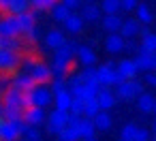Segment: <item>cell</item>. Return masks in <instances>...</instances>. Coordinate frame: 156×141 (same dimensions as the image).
<instances>
[{"mask_svg":"<svg viewBox=\"0 0 156 141\" xmlns=\"http://www.w3.org/2000/svg\"><path fill=\"white\" fill-rule=\"evenodd\" d=\"M17 141H26V139H24V137H22V139H17Z\"/></svg>","mask_w":156,"mask_h":141,"instance_id":"cell-53","label":"cell"},{"mask_svg":"<svg viewBox=\"0 0 156 141\" xmlns=\"http://www.w3.org/2000/svg\"><path fill=\"white\" fill-rule=\"evenodd\" d=\"M86 141H98V139H96V137H90V139H86Z\"/></svg>","mask_w":156,"mask_h":141,"instance_id":"cell-49","label":"cell"},{"mask_svg":"<svg viewBox=\"0 0 156 141\" xmlns=\"http://www.w3.org/2000/svg\"><path fill=\"white\" fill-rule=\"evenodd\" d=\"M60 5H64L69 11H75V9H79L81 5H83V0H58Z\"/></svg>","mask_w":156,"mask_h":141,"instance_id":"cell-42","label":"cell"},{"mask_svg":"<svg viewBox=\"0 0 156 141\" xmlns=\"http://www.w3.org/2000/svg\"><path fill=\"white\" fill-rule=\"evenodd\" d=\"M2 122H5V118H0V128H2Z\"/></svg>","mask_w":156,"mask_h":141,"instance_id":"cell-51","label":"cell"},{"mask_svg":"<svg viewBox=\"0 0 156 141\" xmlns=\"http://www.w3.org/2000/svg\"><path fill=\"white\" fill-rule=\"evenodd\" d=\"M28 2L34 11H49L54 5H58V0H28Z\"/></svg>","mask_w":156,"mask_h":141,"instance_id":"cell-34","label":"cell"},{"mask_svg":"<svg viewBox=\"0 0 156 141\" xmlns=\"http://www.w3.org/2000/svg\"><path fill=\"white\" fill-rule=\"evenodd\" d=\"M96 81L101 83V88H111V86H115L122 79L115 73V64L113 62H105V64H101L96 69Z\"/></svg>","mask_w":156,"mask_h":141,"instance_id":"cell-5","label":"cell"},{"mask_svg":"<svg viewBox=\"0 0 156 141\" xmlns=\"http://www.w3.org/2000/svg\"><path fill=\"white\" fill-rule=\"evenodd\" d=\"M141 51H147V54H156V34L150 32L145 37H141V45H139Z\"/></svg>","mask_w":156,"mask_h":141,"instance_id":"cell-30","label":"cell"},{"mask_svg":"<svg viewBox=\"0 0 156 141\" xmlns=\"http://www.w3.org/2000/svg\"><path fill=\"white\" fill-rule=\"evenodd\" d=\"M135 7H137V0H120V9L124 11H135Z\"/></svg>","mask_w":156,"mask_h":141,"instance_id":"cell-45","label":"cell"},{"mask_svg":"<svg viewBox=\"0 0 156 141\" xmlns=\"http://www.w3.org/2000/svg\"><path fill=\"white\" fill-rule=\"evenodd\" d=\"M101 9L105 11V15H113V13H120V0H101Z\"/></svg>","mask_w":156,"mask_h":141,"instance_id":"cell-35","label":"cell"},{"mask_svg":"<svg viewBox=\"0 0 156 141\" xmlns=\"http://www.w3.org/2000/svg\"><path fill=\"white\" fill-rule=\"evenodd\" d=\"M26 126L28 124L22 118H17V120H5L2 128H0V141H17L24 135Z\"/></svg>","mask_w":156,"mask_h":141,"instance_id":"cell-3","label":"cell"},{"mask_svg":"<svg viewBox=\"0 0 156 141\" xmlns=\"http://www.w3.org/2000/svg\"><path fill=\"white\" fill-rule=\"evenodd\" d=\"M75 58L79 60L81 66H94V62H96V54H94V49L90 45H77Z\"/></svg>","mask_w":156,"mask_h":141,"instance_id":"cell-13","label":"cell"},{"mask_svg":"<svg viewBox=\"0 0 156 141\" xmlns=\"http://www.w3.org/2000/svg\"><path fill=\"white\" fill-rule=\"evenodd\" d=\"M92 124H94L96 130H107V128H111V115L107 111H98L92 118Z\"/></svg>","mask_w":156,"mask_h":141,"instance_id":"cell-26","label":"cell"},{"mask_svg":"<svg viewBox=\"0 0 156 141\" xmlns=\"http://www.w3.org/2000/svg\"><path fill=\"white\" fill-rule=\"evenodd\" d=\"M79 17L83 19V22H96V19H101V9L96 7V5H81V13H79Z\"/></svg>","mask_w":156,"mask_h":141,"instance_id":"cell-23","label":"cell"},{"mask_svg":"<svg viewBox=\"0 0 156 141\" xmlns=\"http://www.w3.org/2000/svg\"><path fill=\"white\" fill-rule=\"evenodd\" d=\"M64 41H66V39H64V32H62V30H51V32L45 34V47L51 49V51H56Z\"/></svg>","mask_w":156,"mask_h":141,"instance_id":"cell-21","label":"cell"},{"mask_svg":"<svg viewBox=\"0 0 156 141\" xmlns=\"http://www.w3.org/2000/svg\"><path fill=\"white\" fill-rule=\"evenodd\" d=\"M135 132H137V126L135 124H126V126H122L120 137H122V141H133L135 139Z\"/></svg>","mask_w":156,"mask_h":141,"instance_id":"cell-39","label":"cell"},{"mask_svg":"<svg viewBox=\"0 0 156 141\" xmlns=\"http://www.w3.org/2000/svg\"><path fill=\"white\" fill-rule=\"evenodd\" d=\"M101 109H98V103H96V98H83V118H94L96 113H98Z\"/></svg>","mask_w":156,"mask_h":141,"instance_id":"cell-31","label":"cell"},{"mask_svg":"<svg viewBox=\"0 0 156 141\" xmlns=\"http://www.w3.org/2000/svg\"><path fill=\"white\" fill-rule=\"evenodd\" d=\"M152 128H154V132H156V120H154V126H152Z\"/></svg>","mask_w":156,"mask_h":141,"instance_id":"cell-52","label":"cell"},{"mask_svg":"<svg viewBox=\"0 0 156 141\" xmlns=\"http://www.w3.org/2000/svg\"><path fill=\"white\" fill-rule=\"evenodd\" d=\"M105 49L109 54H120L124 51V37H120L118 32H111L107 39H105Z\"/></svg>","mask_w":156,"mask_h":141,"instance_id":"cell-18","label":"cell"},{"mask_svg":"<svg viewBox=\"0 0 156 141\" xmlns=\"http://www.w3.org/2000/svg\"><path fill=\"white\" fill-rule=\"evenodd\" d=\"M137 107H139V111L150 113V111L154 109V96L147 94V92H141V94L137 96Z\"/></svg>","mask_w":156,"mask_h":141,"instance_id":"cell-29","label":"cell"},{"mask_svg":"<svg viewBox=\"0 0 156 141\" xmlns=\"http://www.w3.org/2000/svg\"><path fill=\"white\" fill-rule=\"evenodd\" d=\"M26 11H30L28 0H9V7H7L9 15H20V13H26Z\"/></svg>","mask_w":156,"mask_h":141,"instance_id":"cell-25","label":"cell"},{"mask_svg":"<svg viewBox=\"0 0 156 141\" xmlns=\"http://www.w3.org/2000/svg\"><path fill=\"white\" fill-rule=\"evenodd\" d=\"M79 77L83 79V83H88V81H96V66H81Z\"/></svg>","mask_w":156,"mask_h":141,"instance_id":"cell-38","label":"cell"},{"mask_svg":"<svg viewBox=\"0 0 156 141\" xmlns=\"http://www.w3.org/2000/svg\"><path fill=\"white\" fill-rule=\"evenodd\" d=\"M20 62H22V54L20 51L0 49V75H13V73H17Z\"/></svg>","mask_w":156,"mask_h":141,"instance_id":"cell-4","label":"cell"},{"mask_svg":"<svg viewBox=\"0 0 156 141\" xmlns=\"http://www.w3.org/2000/svg\"><path fill=\"white\" fill-rule=\"evenodd\" d=\"M120 26H122V17H120L118 13H113V15H105V19H103V28H105L109 34H111V32H118Z\"/></svg>","mask_w":156,"mask_h":141,"instance_id":"cell-28","label":"cell"},{"mask_svg":"<svg viewBox=\"0 0 156 141\" xmlns=\"http://www.w3.org/2000/svg\"><path fill=\"white\" fill-rule=\"evenodd\" d=\"M152 111H154V113H156V98H154V109H152Z\"/></svg>","mask_w":156,"mask_h":141,"instance_id":"cell-50","label":"cell"},{"mask_svg":"<svg viewBox=\"0 0 156 141\" xmlns=\"http://www.w3.org/2000/svg\"><path fill=\"white\" fill-rule=\"evenodd\" d=\"M94 98H96V103H98V109H101V111H109V109L115 105V94H113L109 88H101V90H98V94H96Z\"/></svg>","mask_w":156,"mask_h":141,"instance_id":"cell-15","label":"cell"},{"mask_svg":"<svg viewBox=\"0 0 156 141\" xmlns=\"http://www.w3.org/2000/svg\"><path fill=\"white\" fill-rule=\"evenodd\" d=\"M145 81H147L150 86L156 88V73H147V75H145Z\"/></svg>","mask_w":156,"mask_h":141,"instance_id":"cell-46","label":"cell"},{"mask_svg":"<svg viewBox=\"0 0 156 141\" xmlns=\"http://www.w3.org/2000/svg\"><path fill=\"white\" fill-rule=\"evenodd\" d=\"M69 113L81 115V113H83V100H81V98H73V100H71V107H69Z\"/></svg>","mask_w":156,"mask_h":141,"instance_id":"cell-41","label":"cell"},{"mask_svg":"<svg viewBox=\"0 0 156 141\" xmlns=\"http://www.w3.org/2000/svg\"><path fill=\"white\" fill-rule=\"evenodd\" d=\"M5 115V105H2V100H0V118Z\"/></svg>","mask_w":156,"mask_h":141,"instance_id":"cell-48","label":"cell"},{"mask_svg":"<svg viewBox=\"0 0 156 141\" xmlns=\"http://www.w3.org/2000/svg\"><path fill=\"white\" fill-rule=\"evenodd\" d=\"M26 141H41V130L37 128V126H26V130H24V135H22Z\"/></svg>","mask_w":156,"mask_h":141,"instance_id":"cell-40","label":"cell"},{"mask_svg":"<svg viewBox=\"0 0 156 141\" xmlns=\"http://www.w3.org/2000/svg\"><path fill=\"white\" fill-rule=\"evenodd\" d=\"M0 100H2L5 107H11V109H20V111H24V92L17 90V88H13V86H9V88L2 92Z\"/></svg>","mask_w":156,"mask_h":141,"instance_id":"cell-6","label":"cell"},{"mask_svg":"<svg viewBox=\"0 0 156 141\" xmlns=\"http://www.w3.org/2000/svg\"><path fill=\"white\" fill-rule=\"evenodd\" d=\"M7 7H9V0H0V13H7Z\"/></svg>","mask_w":156,"mask_h":141,"instance_id":"cell-47","label":"cell"},{"mask_svg":"<svg viewBox=\"0 0 156 141\" xmlns=\"http://www.w3.org/2000/svg\"><path fill=\"white\" fill-rule=\"evenodd\" d=\"M28 73H30V77L34 79L37 86H47V83L51 81V77H54L51 71H49V64H45V62H41V60H37Z\"/></svg>","mask_w":156,"mask_h":141,"instance_id":"cell-8","label":"cell"},{"mask_svg":"<svg viewBox=\"0 0 156 141\" xmlns=\"http://www.w3.org/2000/svg\"><path fill=\"white\" fill-rule=\"evenodd\" d=\"M51 100H54V94L45 86H34L32 90L24 92V109L26 107H41V109H45L47 105H51Z\"/></svg>","mask_w":156,"mask_h":141,"instance_id":"cell-1","label":"cell"},{"mask_svg":"<svg viewBox=\"0 0 156 141\" xmlns=\"http://www.w3.org/2000/svg\"><path fill=\"white\" fill-rule=\"evenodd\" d=\"M135 13H137V22L143 24V26H147V24L154 22V15H152L150 7H145V5H137L135 7Z\"/></svg>","mask_w":156,"mask_h":141,"instance_id":"cell-27","label":"cell"},{"mask_svg":"<svg viewBox=\"0 0 156 141\" xmlns=\"http://www.w3.org/2000/svg\"><path fill=\"white\" fill-rule=\"evenodd\" d=\"M94 132H96V128H94V124H92V120L90 118H79V124H77V135H79V139H90V137H94Z\"/></svg>","mask_w":156,"mask_h":141,"instance_id":"cell-20","label":"cell"},{"mask_svg":"<svg viewBox=\"0 0 156 141\" xmlns=\"http://www.w3.org/2000/svg\"><path fill=\"white\" fill-rule=\"evenodd\" d=\"M0 96H2V88H0Z\"/></svg>","mask_w":156,"mask_h":141,"instance_id":"cell-54","label":"cell"},{"mask_svg":"<svg viewBox=\"0 0 156 141\" xmlns=\"http://www.w3.org/2000/svg\"><path fill=\"white\" fill-rule=\"evenodd\" d=\"M56 137H58V141H79L77 128H73V126H64Z\"/></svg>","mask_w":156,"mask_h":141,"instance_id":"cell-32","label":"cell"},{"mask_svg":"<svg viewBox=\"0 0 156 141\" xmlns=\"http://www.w3.org/2000/svg\"><path fill=\"white\" fill-rule=\"evenodd\" d=\"M11 86L17 88V90H22V92H28V90H32L37 83H34V79L30 77V73H26V71H17V73L11 75Z\"/></svg>","mask_w":156,"mask_h":141,"instance_id":"cell-12","label":"cell"},{"mask_svg":"<svg viewBox=\"0 0 156 141\" xmlns=\"http://www.w3.org/2000/svg\"><path fill=\"white\" fill-rule=\"evenodd\" d=\"M133 141H150V132L145 130V128H137V132H135V139Z\"/></svg>","mask_w":156,"mask_h":141,"instance_id":"cell-44","label":"cell"},{"mask_svg":"<svg viewBox=\"0 0 156 141\" xmlns=\"http://www.w3.org/2000/svg\"><path fill=\"white\" fill-rule=\"evenodd\" d=\"M66 120H69V111H60V109H54L45 122H47V132L49 135H58L64 126H66Z\"/></svg>","mask_w":156,"mask_h":141,"instance_id":"cell-7","label":"cell"},{"mask_svg":"<svg viewBox=\"0 0 156 141\" xmlns=\"http://www.w3.org/2000/svg\"><path fill=\"white\" fill-rule=\"evenodd\" d=\"M137 71H145V73H154L156 71V54H147V51H137V56L133 58Z\"/></svg>","mask_w":156,"mask_h":141,"instance_id":"cell-10","label":"cell"},{"mask_svg":"<svg viewBox=\"0 0 156 141\" xmlns=\"http://www.w3.org/2000/svg\"><path fill=\"white\" fill-rule=\"evenodd\" d=\"M45 109H41V107H26L24 111H22V120L28 124V126H41L43 122H45Z\"/></svg>","mask_w":156,"mask_h":141,"instance_id":"cell-11","label":"cell"},{"mask_svg":"<svg viewBox=\"0 0 156 141\" xmlns=\"http://www.w3.org/2000/svg\"><path fill=\"white\" fill-rule=\"evenodd\" d=\"M75 51H77V43H73V41H64L58 49H56V58H60V60H66V62H73V58H75Z\"/></svg>","mask_w":156,"mask_h":141,"instance_id":"cell-17","label":"cell"},{"mask_svg":"<svg viewBox=\"0 0 156 141\" xmlns=\"http://www.w3.org/2000/svg\"><path fill=\"white\" fill-rule=\"evenodd\" d=\"M64 24V30L66 32H71V34H77V32H81V28H83V19L79 17V15H75V13H69V17L62 22Z\"/></svg>","mask_w":156,"mask_h":141,"instance_id":"cell-22","label":"cell"},{"mask_svg":"<svg viewBox=\"0 0 156 141\" xmlns=\"http://www.w3.org/2000/svg\"><path fill=\"white\" fill-rule=\"evenodd\" d=\"M49 71H51V75L54 77H66L69 73H71V62H66V60H60V58H51V64H49Z\"/></svg>","mask_w":156,"mask_h":141,"instance_id":"cell-19","label":"cell"},{"mask_svg":"<svg viewBox=\"0 0 156 141\" xmlns=\"http://www.w3.org/2000/svg\"><path fill=\"white\" fill-rule=\"evenodd\" d=\"M139 26L141 24L137 19H122V26H120L118 34L124 37V39H135V37H139Z\"/></svg>","mask_w":156,"mask_h":141,"instance_id":"cell-16","label":"cell"},{"mask_svg":"<svg viewBox=\"0 0 156 141\" xmlns=\"http://www.w3.org/2000/svg\"><path fill=\"white\" fill-rule=\"evenodd\" d=\"M124 49L130 51V54H137L139 51V45L135 43V39H124Z\"/></svg>","mask_w":156,"mask_h":141,"instance_id":"cell-43","label":"cell"},{"mask_svg":"<svg viewBox=\"0 0 156 141\" xmlns=\"http://www.w3.org/2000/svg\"><path fill=\"white\" fill-rule=\"evenodd\" d=\"M143 86L137 77L133 79H122L115 83V98H122V100H130V98H137L141 94Z\"/></svg>","mask_w":156,"mask_h":141,"instance_id":"cell-2","label":"cell"},{"mask_svg":"<svg viewBox=\"0 0 156 141\" xmlns=\"http://www.w3.org/2000/svg\"><path fill=\"white\" fill-rule=\"evenodd\" d=\"M71 100H73L71 92H69V90H62V92L54 94V100H51V103H56V109H60V111H69Z\"/></svg>","mask_w":156,"mask_h":141,"instance_id":"cell-24","label":"cell"},{"mask_svg":"<svg viewBox=\"0 0 156 141\" xmlns=\"http://www.w3.org/2000/svg\"><path fill=\"white\" fill-rule=\"evenodd\" d=\"M0 37H22L15 15L2 13V17H0Z\"/></svg>","mask_w":156,"mask_h":141,"instance_id":"cell-9","label":"cell"},{"mask_svg":"<svg viewBox=\"0 0 156 141\" xmlns=\"http://www.w3.org/2000/svg\"><path fill=\"white\" fill-rule=\"evenodd\" d=\"M62 90H66V77H51V81H49V92H51V94H58V92H62Z\"/></svg>","mask_w":156,"mask_h":141,"instance_id":"cell-36","label":"cell"},{"mask_svg":"<svg viewBox=\"0 0 156 141\" xmlns=\"http://www.w3.org/2000/svg\"><path fill=\"white\" fill-rule=\"evenodd\" d=\"M115 73L120 75V79H133V77H137V66H135V62L130 60V58H126V60H120L118 64H115Z\"/></svg>","mask_w":156,"mask_h":141,"instance_id":"cell-14","label":"cell"},{"mask_svg":"<svg viewBox=\"0 0 156 141\" xmlns=\"http://www.w3.org/2000/svg\"><path fill=\"white\" fill-rule=\"evenodd\" d=\"M39 39H41V28L39 26H32L30 30H26L22 34V41H28V43H37Z\"/></svg>","mask_w":156,"mask_h":141,"instance_id":"cell-37","label":"cell"},{"mask_svg":"<svg viewBox=\"0 0 156 141\" xmlns=\"http://www.w3.org/2000/svg\"><path fill=\"white\" fill-rule=\"evenodd\" d=\"M49 11H51V17H54L56 22H64V19L69 17V13H73V11H69V9H66L64 5H60V2H58V5H54Z\"/></svg>","mask_w":156,"mask_h":141,"instance_id":"cell-33","label":"cell"}]
</instances>
